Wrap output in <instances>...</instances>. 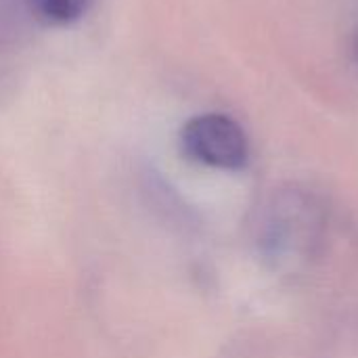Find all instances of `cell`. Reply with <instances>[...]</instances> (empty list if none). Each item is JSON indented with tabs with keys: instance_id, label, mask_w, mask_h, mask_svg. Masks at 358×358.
Returning a JSON list of instances; mask_svg holds the SVG:
<instances>
[{
	"instance_id": "6da1fadb",
	"label": "cell",
	"mask_w": 358,
	"mask_h": 358,
	"mask_svg": "<svg viewBox=\"0 0 358 358\" xmlns=\"http://www.w3.org/2000/svg\"><path fill=\"white\" fill-rule=\"evenodd\" d=\"M180 145L191 159L220 170H239L250 157L243 128L224 113H201L191 117L182 126Z\"/></svg>"
},
{
	"instance_id": "277c9868",
	"label": "cell",
	"mask_w": 358,
	"mask_h": 358,
	"mask_svg": "<svg viewBox=\"0 0 358 358\" xmlns=\"http://www.w3.org/2000/svg\"><path fill=\"white\" fill-rule=\"evenodd\" d=\"M355 52H357V59H358V34H357V40H355Z\"/></svg>"
},
{
	"instance_id": "7a4b0ae2",
	"label": "cell",
	"mask_w": 358,
	"mask_h": 358,
	"mask_svg": "<svg viewBox=\"0 0 358 358\" xmlns=\"http://www.w3.org/2000/svg\"><path fill=\"white\" fill-rule=\"evenodd\" d=\"M319 224L321 216L313 203L294 199L275 206L264 227L266 252L279 260L304 258L317 241Z\"/></svg>"
},
{
	"instance_id": "3957f363",
	"label": "cell",
	"mask_w": 358,
	"mask_h": 358,
	"mask_svg": "<svg viewBox=\"0 0 358 358\" xmlns=\"http://www.w3.org/2000/svg\"><path fill=\"white\" fill-rule=\"evenodd\" d=\"M31 13L52 25H65L78 21L86 6L88 0H27Z\"/></svg>"
}]
</instances>
